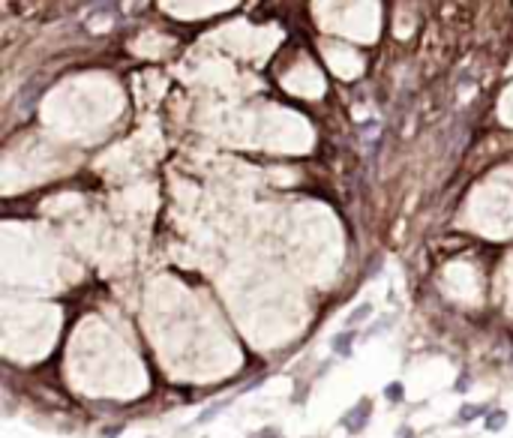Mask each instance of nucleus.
I'll return each instance as SVG.
<instances>
[{
  "label": "nucleus",
  "instance_id": "nucleus-1",
  "mask_svg": "<svg viewBox=\"0 0 513 438\" xmlns=\"http://www.w3.org/2000/svg\"><path fill=\"white\" fill-rule=\"evenodd\" d=\"M504 423H507V414L498 411V414H492V417L486 420V429H498V426H504Z\"/></svg>",
  "mask_w": 513,
  "mask_h": 438
}]
</instances>
